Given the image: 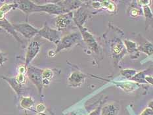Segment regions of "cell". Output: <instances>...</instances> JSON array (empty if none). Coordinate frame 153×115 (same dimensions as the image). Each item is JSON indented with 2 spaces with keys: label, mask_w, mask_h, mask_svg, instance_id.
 Masks as SVG:
<instances>
[{
  "label": "cell",
  "mask_w": 153,
  "mask_h": 115,
  "mask_svg": "<svg viewBox=\"0 0 153 115\" xmlns=\"http://www.w3.org/2000/svg\"><path fill=\"white\" fill-rule=\"evenodd\" d=\"M42 72L43 69L33 67V66L31 65L28 66L27 67V71H26L30 80L32 82V83L38 88L39 94L40 95H42V94L43 88H44Z\"/></svg>",
  "instance_id": "1"
},
{
  "label": "cell",
  "mask_w": 153,
  "mask_h": 115,
  "mask_svg": "<svg viewBox=\"0 0 153 115\" xmlns=\"http://www.w3.org/2000/svg\"><path fill=\"white\" fill-rule=\"evenodd\" d=\"M81 38V34L79 32H74L61 38L59 42L56 44V48L55 51V54L63 49L72 47Z\"/></svg>",
  "instance_id": "2"
},
{
  "label": "cell",
  "mask_w": 153,
  "mask_h": 115,
  "mask_svg": "<svg viewBox=\"0 0 153 115\" xmlns=\"http://www.w3.org/2000/svg\"><path fill=\"white\" fill-rule=\"evenodd\" d=\"M111 51L112 57L114 58L115 63H117L126 53V49L120 39L117 37H114L111 39Z\"/></svg>",
  "instance_id": "3"
},
{
  "label": "cell",
  "mask_w": 153,
  "mask_h": 115,
  "mask_svg": "<svg viewBox=\"0 0 153 115\" xmlns=\"http://www.w3.org/2000/svg\"><path fill=\"white\" fill-rule=\"evenodd\" d=\"M37 35L46 39L49 42L55 43L56 45L58 44L61 38L59 31L49 27L46 24L42 28L39 30Z\"/></svg>",
  "instance_id": "4"
},
{
  "label": "cell",
  "mask_w": 153,
  "mask_h": 115,
  "mask_svg": "<svg viewBox=\"0 0 153 115\" xmlns=\"http://www.w3.org/2000/svg\"><path fill=\"white\" fill-rule=\"evenodd\" d=\"M15 30L18 32L27 39H30L38 34L39 30L30 24L29 23H19L13 24Z\"/></svg>",
  "instance_id": "5"
},
{
  "label": "cell",
  "mask_w": 153,
  "mask_h": 115,
  "mask_svg": "<svg viewBox=\"0 0 153 115\" xmlns=\"http://www.w3.org/2000/svg\"><path fill=\"white\" fill-rule=\"evenodd\" d=\"M40 44L36 41H33L30 43L26 50L25 64V67L27 68L33 59L37 56L40 51Z\"/></svg>",
  "instance_id": "6"
},
{
  "label": "cell",
  "mask_w": 153,
  "mask_h": 115,
  "mask_svg": "<svg viewBox=\"0 0 153 115\" xmlns=\"http://www.w3.org/2000/svg\"><path fill=\"white\" fill-rule=\"evenodd\" d=\"M17 5V8L25 13L26 16V20L28 16L32 13L39 12L38 5H36L31 1H15Z\"/></svg>",
  "instance_id": "7"
},
{
  "label": "cell",
  "mask_w": 153,
  "mask_h": 115,
  "mask_svg": "<svg viewBox=\"0 0 153 115\" xmlns=\"http://www.w3.org/2000/svg\"><path fill=\"white\" fill-rule=\"evenodd\" d=\"M38 8L39 12H45L50 15H56L59 16L67 13L61 5L55 3H48L43 5H38Z\"/></svg>",
  "instance_id": "8"
},
{
  "label": "cell",
  "mask_w": 153,
  "mask_h": 115,
  "mask_svg": "<svg viewBox=\"0 0 153 115\" xmlns=\"http://www.w3.org/2000/svg\"><path fill=\"white\" fill-rule=\"evenodd\" d=\"M73 18H74L73 13L71 11L59 15L56 18L55 21V25L58 29V31L60 32V30H62L67 28L71 24Z\"/></svg>",
  "instance_id": "9"
},
{
  "label": "cell",
  "mask_w": 153,
  "mask_h": 115,
  "mask_svg": "<svg viewBox=\"0 0 153 115\" xmlns=\"http://www.w3.org/2000/svg\"><path fill=\"white\" fill-rule=\"evenodd\" d=\"M78 27L79 28V30H80L83 39H84V42L86 43L88 47L95 52L98 51V44L95 38L85 28H84L82 26H78Z\"/></svg>",
  "instance_id": "10"
},
{
  "label": "cell",
  "mask_w": 153,
  "mask_h": 115,
  "mask_svg": "<svg viewBox=\"0 0 153 115\" xmlns=\"http://www.w3.org/2000/svg\"><path fill=\"white\" fill-rule=\"evenodd\" d=\"M86 75L79 71H74L70 75L68 79V82L70 86L72 88H77L84 83Z\"/></svg>",
  "instance_id": "11"
},
{
  "label": "cell",
  "mask_w": 153,
  "mask_h": 115,
  "mask_svg": "<svg viewBox=\"0 0 153 115\" xmlns=\"http://www.w3.org/2000/svg\"><path fill=\"white\" fill-rule=\"evenodd\" d=\"M0 28H1L4 31L9 33L10 34H11L19 42L22 43L21 38L19 37L17 34H16V32L14 28H13V24H11V23L6 19V18L0 19Z\"/></svg>",
  "instance_id": "12"
},
{
  "label": "cell",
  "mask_w": 153,
  "mask_h": 115,
  "mask_svg": "<svg viewBox=\"0 0 153 115\" xmlns=\"http://www.w3.org/2000/svg\"><path fill=\"white\" fill-rule=\"evenodd\" d=\"M126 51L129 53V55L131 58H137L139 56V51L138 50V47L135 42L129 39H125L124 42Z\"/></svg>",
  "instance_id": "13"
},
{
  "label": "cell",
  "mask_w": 153,
  "mask_h": 115,
  "mask_svg": "<svg viewBox=\"0 0 153 115\" xmlns=\"http://www.w3.org/2000/svg\"><path fill=\"white\" fill-rule=\"evenodd\" d=\"M3 80H6L8 82L10 86L12 88L13 90L15 91V93L17 94L18 96L21 95L23 90V85L20 84L19 82L16 80L15 77H7V76H1Z\"/></svg>",
  "instance_id": "14"
},
{
  "label": "cell",
  "mask_w": 153,
  "mask_h": 115,
  "mask_svg": "<svg viewBox=\"0 0 153 115\" xmlns=\"http://www.w3.org/2000/svg\"><path fill=\"white\" fill-rule=\"evenodd\" d=\"M87 14L83 8L79 9L74 15V21L78 26H82L85 21Z\"/></svg>",
  "instance_id": "15"
},
{
  "label": "cell",
  "mask_w": 153,
  "mask_h": 115,
  "mask_svg": "<svg viewBox=\"0 0 153 115\" xmlns=\"http://www.w3.org/2000/svg\"><path fill=\"white\" fill-rule=\"evenodd\" d=\"M34 105V101L31 97H23L20 101V105L22 108L31 110Z\"/></svg>",
  "instance_id": "16"
},
{
  "label": "cell",
  "mask_w": 153,
  "mask_h": 115,
  "mask_svg": "<svg viewBox=\"0 0 153 115\" xmlns=\"http://www.w3.org/2000/svg\"><path fill=\"white\" fill-rule=\"evenodd\" d=\"M53 76V72L51 69H45L42 72V78H43V84L44 86L48 85L50 83V80Z\"/></svg>",
  "instance_id": "17"
},
{
  "label": "cell",
  "mask_w": 153,
  "mask_h": 115,
  "mask_svg": "<svg viewBox=\"0 0 153 115\" xmlns=\"http://www.w3.org/2000/svg\"><path fill=\"white\" fill-rule=\"evenodd\" d=\"M139 51L143 52L147 55H151L152 54V44L149 41H146L143 45L138 47Z\"/></svg>",
  "instance_id": "18"
},
{
  "label": "cell",
  "mask_w": 153,
  "mask_h": 115,
  "mask_svg": "<svg viewBox=\"0 0 153 115\" xmlns=\"http://www.w3.org/2000/svg\"><path fill=\"white\" fill-rule=\"evenodd\" d=\"M146 72H147V70L139 72V73L136 74L134 77L131 78V80H134L135 82H138V83H143V84L147 83L145 80Z\"/></svg>",
  "instance_id": "19"
},
{
  "label": "cell",
  "mask_w": 153,
  "mask_h": 115,
  "mask_svg": "<svg viewBox=\"0 0 153 115\" xmlns=\"http://www.w3.org/2000/svg\"><path fill=\"white\" fill-rule=\"evenodd\" d=\"M116 110L117 109L114 105H108L103 108L102 115H116Z\"/></svg>",
  "instance_id": "20"
},
{
  "label": "cell",
  "mask_w": 153,
  "mask_h": 115,
  "mask_svg": "<svg viewBox=\"0 0 153 115\" xmlns=\"http://www.w3.org/2000/svg\"><path fill=\"white\" fill-rule=\"evenodd\" d=\"M143 14L145 16L146 20H147V22H151L152 19V13L150 7H149V5H145L143 6Z\"/></svg>",
  "instance_id": "21"
},
{
  "label": "cell",
  "mask_w": 153,
  "mask_h": 115,
  "mask_svg": "<svg viewBox=\"0 0 153 115\" xmlns=\"http://www.w3.org/2000/svg\"><path fill=\"white\" fill-rule=\"evenodd\" d=\"M120 73L125 78L128 79H131L137 74V71L135 70H131V69H126V70H122Z\"/></svg>",
  "instance_id": "22"
},
{
  "label": "cell",
  "mask_w": 153,
  "mask_h": 115,
  "mask_svg": "<svg viewBox=\"0 0 153 115\" xmlns=\"http://www.w3.org/2000/svg\"><path fill=\"white\" fill-rule=\"evenodd\" d=\"M142 13V10L139 7H133L129 10V15L133 17H136Z\"/></svg>",
  "instance_id": "23"
},
{
  "label": "cell",
  "mask_w": 153,
  "mask_h": 115,
  "mask_svg": "<svg viewBox=\"0 0 153 115\" xmlns=\"http://www.w3.org/2000/svg\"><path fill=\"white\" fill-rule=\"evenodd\" d=\"M15 79L21 85H24L26 82V77L25 76V74H21V73H19L18 75L15 76Z\"/></svg>",
  "instance_id": "24"
},
{
  "label": "cell",
  "mask_w": 153,
  "mask_h": 115,
  "mask_svg": "<svg viewBox=\"0 0 153 115\" xmlns=\"http://www.w3.org/2000/svg\"><path fill=\"white\" fill-rule=\"evenodd\" d=\"M7 61V57H6V54L0 51V66L3 67V64Z\"/></svg>",
  "instance_id": "25"
},
{
  "label": "cell",
  "mask_w": 153,
  "mask_h": 115,
  "mask_svg": "<svg viewBox=\"0 0 153 115\" xmlns=\"http://www.w3.org/2000/svg\"><path fill=\"white\" fill-rule=\"evenodd\" d=\"M36 111H38V113H42L43 112L45 111V107L44 104H39L37 105V106H36Z\"/></svg>",
  "instance_id": "26"
},
{
  "label": "cell",
  "mask_w": 153,
  "mask_h": 115,
  "mask_svg": "<svg viewBox=\"0 0 153 115\" xmlns=\"http://www.w3.org/2000/svg\"><path fill=\"white\" fill-rule=\"evenodd\" d=\"M141 115H152V110L150 108H147V109H145V111L143 112V113Z\"/></svg>",
  "instance_id": "27"
},
{
  "label": "cell",
  "mask_w": 153,
  "mask_h": 115,
  "mask_svg": "<svg viewBox=\"0 0 153 115\" xmlns=\"http://www.w3.org/2000/svg\"><path fill=\"white\" fill-rule=\"evenodd\" d=\"M4 32H5V31L3 30L1 28H0V33H3Z\"/></svg>",
  "instance_id": "28"
},
{
  "label": "cell",
  "mask_w": 153,
  "mask_h": 115,
  "mask_svg": "<svg viewBox=\"0 0 153 115\" xmlns=\"http://www.w3.org/2000/svg\"><path fill=\"white\" fill-rule=\"evenodd\" d=\"M38 115H46V114H43V113H40V114H38Z\"/></svg>",
  "instance_id": "29"
}]
</instances>
